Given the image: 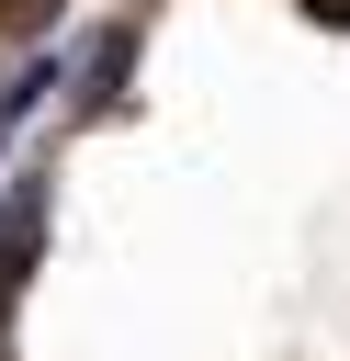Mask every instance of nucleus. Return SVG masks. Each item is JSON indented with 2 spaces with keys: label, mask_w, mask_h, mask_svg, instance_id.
Segmentation results:
<instances>
[{
  "label": "nucleus",
  "mask_w": 350,
  "mask_h": 361,
  "mask_svg": "<svg viewBox=\"0 0 350 361\" xmlns=\"http://www.w3.org/2000/svg\"><path fill=\"white\" fill-rule=\"evenodd\" d=\"M34 248H45V180H11V214H0V293L34 271Z\"/></svg>",
  "instance_id": "1"
},
{
  "label": "nucleus",
  "mask_w": 350,
  "mask_h": 361,
  "mask_svg": "<svg viewBox=\"0 0 350 361\" xmlns=\"http://www.w3.org/2000/svg\"><path fill=\"white\" fill-rule=\"evenodd\" d=\"M56 11H68V0H0V34H23V45H34V34L56 23Z\"/></svg>",
  "instance_id": "2"
},
{
  "label": "nucleus",
  "mask_w": 350,
  "mask_h": 361,
  "mask_svg": "<svg viewBox=\"0 0 350 361\" xmlns=\"http://www.w3.org/2000/svg\"><path fill=\"white\" fill-rule=\"evenodd\" d=\"M316 11H327V23H350V0H316Z\"/></svg>",
  "instance_id": "3"
}]
</instances>
